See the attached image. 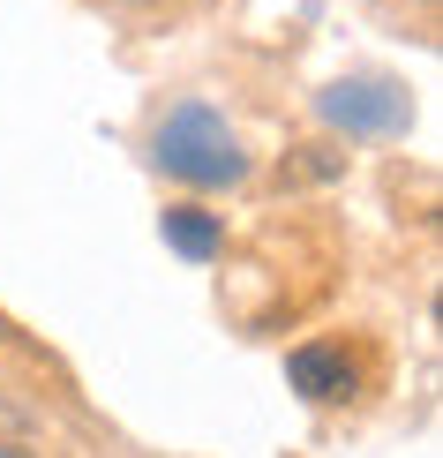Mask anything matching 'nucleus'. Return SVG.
<instances>
[{
  "instance_id": "20e7f679",
  "label": "nucleus",
  "mask_w": 443,
  "mask_h": 458,
  "mask_svg": "<svg viewBox=\"0 0 443 458\" xmlns=\"http://www.w3.org/2000/svg\"><path fill=\"white\" fill-rule=\"evenodd\" d=\"M166 241L181 248L188 263H210V256H218V248H226L218 218H210V211H196V203H173V211H166Z\"/></svg>"
},
{
  "instance_id": "f257e3e1",
  "label": "nucleus",
  "mask_w": 443,
  "mask_h": 458,
  "mask_svg": "<svg viewBox=\"0 0 443 458\" xmlns=\"http://www.w3.org/2000/svg\"><path fill=\"white\" fill-rule=\"evenodd\" d=\"M158 165L188 188H234L248 174V150L210 106H173L158 121Z\"/></svg>"
},
{
  "instance_id": "f03ea898",
  "label": "nucleus",
  "mask_w": 443,
  "mask_h": 458,
  "mask_svg": "<svg viewBox=\"0 0 443 458\" xmlns=\"http://www.w3.org/2000/svg\"><path fill=\"white\" fill-rule=\"evenodd\" d=\"M316 113L345 136H406L413 128V98L398 83H376V75H354V83H331L316 98Z\"/></svg>"
},
{
  "instance_id": "39448f33",
  "label": "nucleus",
  "mask_w": 443,
  "mask_h": 458,
  "mask_svg": "<svg viewBox=\"0 0 443 458\" xmlns=\"http://www.w3.org/2000/svg\"><path fill=\"white\" fill-rule=\"evenodd\" d=\"M0 458H30V451H15V444H0Z\"/></svg>"
},
{
  "instance_id": "7ed1b4c3",
  "label": "nucleus",
  "mask_w": 443,
  "mask_h": 458,
  "mask_svg": "<svg viewBox=\"0 0 443 458\" xmlns=\"http://www.w3.org/2000/svg\"><path fill=\"white\" fill-rule=\"evenodd\" d=\"M285 376H294L301 398H345V391H354V369H345L338 346H294Z\"/></svg>"
}]
</instances>
